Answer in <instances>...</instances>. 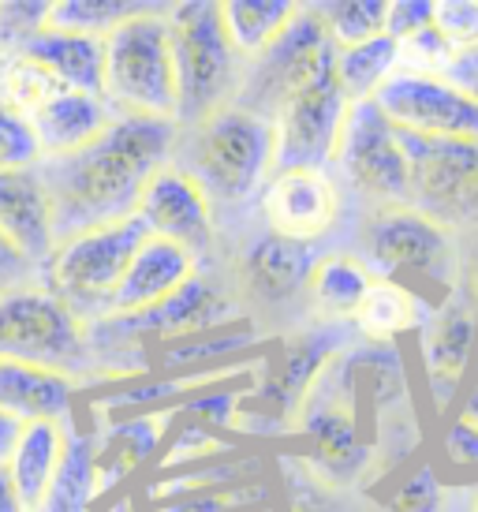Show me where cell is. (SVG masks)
Returning <instances> with one entry per match:
<instances>
[{"label":"cell","mask_w":478,"mask_h":512,"mask_svg":"<svg viewBox=\"0 0 478 512\" xmlns=\"http://www.w3.org/2000/svg\"><path fill=\"white\" fill-rule=\"evenodd\" d=\"M176 154V124L116 116L98 143L79 154L42 161L45 187L53 199L57 243L86 228L124 221L135 214L146 180Z\"/></svg>","instance_id":"6da1fadb"},{"label":"cell","mask_w":478,"mask_h":512,"mask_svg":"<svg viewBox=\"0 0 478 512\" xmlns=\"http://www.w3.org/2000/svg\"><path fill=\"white\" fill-rule=\"evenodd\" d=\"M165 15L169 4H157L105 34L101 101L113 116L176 124V64Z\"/></svg>","instance_id":"7a4b0ae2"},{"label":"cell","mask_w":478,"mask_h":512,"mask_svg":"<svg viewBox=\"0 0 478 512\" xmlns=\"http://www.w3.org/2000/svg\"><path fill=\"white\" fill-rule=\"evenodd\" d=\"M172 64H176V128H198L236 101L239 57L232 53L217 4H169Z\"/></svg>","instance_id":"3957f363"},{"label":"cell","mask_w":478,"mask_h":512,"mask_svg":"<svg viewBox=\"0 0 478 512\" xmlns=\"http://www.w3.org/2000/svg\"><path fill=\"white\" fill-rule=\"evenodd\" d=\"M146 236L150 232L135 214L124 217V221H109V225L75 232L68 240H60L53 247V255L42 262L38 285L49 296H57L83 326L101 322L127 262Z\"/></svg>","instance_id":"277c9868"},{"label":"cell","mask_w":478,"mask_h":512,"mask_svg":"<svg viewBox=\"0 0 478 512\" xmlns=\"http://www.w3.org/2000/svg\"><path fill=\"white\" fill-rule=\"evenodd\" d=\"M187 172L210 202L247 199L273 172V124L228 105L195 128V154Z\"/></svg>","instance_id":"5b68a950"},{"label":"cell","mask_w":478,"mask_h":512,"mask_svg":"<svg viewBox=\"0 0 478 512\" xmlns=\"http://www.w3.org/2000/svg\"><path fill=\"white\" fill-rule=\"evenodd\" d=\"M348 116V98L337 83V49L307 83H299L273 113V172L329 169ZM269 172V176H273Z\"/></svg>","instance_id":"8992f818"},{"label":"cell","mask_w":478,"mask_h":512,"mask_svg":"<svg viewBox=\"0 0 478 512\" xmlns=\"http://www.w3.org/2000/svg\"><path fill=\"white\" fill-rule=\"evenodd\" d=\"M366 270L393 285L445 288L456 273L449 228L422 217L411 206L378 210L366 225Z\"/></svg>","instance_id":"52a82bcc"},{"label":"cell","mask_w":478,"mask_h":512,"mask_svg":"<svg viewBox=\"0 0 478 512\" xmlns=\"http://www.w3.org/2000/svg\"><path fill=\"white\" fill-rule=\"evenodd\" d=\"M86 352V326L42 285L0 296V359L71 374Z\"/></svg>","instance_id":"ba28073f"},{"label":"cell","mask_w":478,"mask_h":512,"mask_svg":"<svg viewBox=\"0 0 478 512\" xmlns=\"http://www.w3.org/2000/svg\"><path fill=\"white\" fill-rule=\"evenodd\" d=\"M333 165L359 195L378 202L381 210L408 206V154L400 143V131L378 113L374 101L348 105Z\"/></svg>","instance_id":"9c48e42d"},{"label":"cell","mask_w":478,"mask_h":512,"mask_svg":"<svg viewBox=\"0 0 478 512\" xmlns=\"http://www.w3.org/2000/svg\"><path fill=\"white\" fill-rule=\"evenodd\" d=\"M408 154V206L441 228L478 221V143H441L404 135Z\"/></svg>","instance_id":"30bf717a"},{"label":"cell","mask_w":478,"mask_h":512,"mask_svg":"<svg viewBox=\"0 0 478 512\" xmlns=\"http://www.w3.org/2000/svg\"><path fill=\"white\" fill-rule=\"evenodd\" d=\"M239 311L232 299H225L206 277H191L180 292L161 299L139 314H113L86 326V348L90 344H109V348H135L139 341H183L206 329L236 322Z\"/></svg>","instance_id":"8fae6325"},{"label":"cell","mask_w":478,"mask_h":512,"mask_svg":"<svg viewBox=\"0 0 478 512\" xmlns=\"http://www.w3.org/2000/svg\"><path fill=\"white\" fill-rule=\"evenodd\" d=\"M378 113L404 135L441 143H478V101L441 75L393 72L374 94Z\"/></svg>","instance_id":"7c38bea8"},{"label":"cell","mask_w":478,"mask_h":512,"mask_svg":"<svg viewBox=\"0 0 478 512\" xmlns=\"http://www.w3.org/2000/svg\"><path fill=\"white\" fill-rule=\"evenodd\" d=\"M135 217L146 225L150 236L176 243L195 258L213 240V202L206 199L195 176L172 161L146 180L139 202H135Z\"/></svg>","instance_id":"4fadbf2b"},{"label":"cell","mask_w":478,"mask_h":512,"mask_svg":"<svg viewBox=\"0 0 478 512\" xmlns=\"http://www.w3.org/2000/svg\"><path fill=\"white\" fill-rule=\"evenodd\" d=\"M340 214V191L329 169L273 172L262 184V217L273 236L296 243L322 240Z\"/></svg>","instance_id":"5bb4252c"},{"label":"cell","mask_w":478,"mask_h":512,"mask_svg":"<svg viewBox=\"0 0 478 512\" xmlns=\"http://www.w3.org/2000/svg\"><path fill=\"white\" fill-rule=\"evenodd\" d=\"M478 344V311L475 299L452 292L449 303H441L422 329V367L426 382L434 389L437 404H449L452 393L464 382V370L475 356Z\"/></svg>","instance_id":"9a60e30c"},{"label":"cell","mask_w":478,"mask_h":512,"mask_svg":"<svg viewBox=\"0 0 478 512\" xmlns=\"http://www.w3.org/2000/svg\"><path fill=\"white\" fill-rule=\"evenodd\" d=\"M333 356H337V348L325 333H307V337L284 344L266 363L262 382H254L258 385V393H254L258 419H273V430H284V419L299 415L314 378L322 374V367Z\"/></svg>","instance_id":"2e32d148"},{"label":"cell","mask_w":478,"mask_h":512,"mask_svg":"<svg viewBox=\"0 0 478 512\" xmlns=\"http://www.w3.org/2000/svg\"><path fill=\"white\" fill-rule=\"evenodd\" d=\"M191 277H198V258L191 251H183V247L161 240V236H146L135 247L131 262H127L124 277H120V285H116L113 299H109L105 318L146 311L161 299H169L172 292H180Z\"/></svg>","instance_id":"e0dca14e"},{"label":"cell","mask_w":478,"mask_h":512,"mask_svg":"<svg viewBox=\"0 0 478 512\" xmlns=\"http://www.w3.org/2000/svg\"><path fill=\"white\" fill-rule=\"evenodd\" d=\"M75 374L19 359H0V412L27 423H64L75 419Z\"/></svg>","instance_id":"ac0fdd59"},{"label":"cell","mask_w":478,"mask_h":512,"mask_svg":"<svg viewBox=\"0 0 478 512\" xmlns=\"http://www.w3.org/2000/svg\"><path fill=\"white\" fill-rule=\"evenodd\" d=\"M0 236H8L38 270L53 255L57 247L53 199L38 169L0 172Z\"/></svg>","instance_id":"d6986e66"},{"label":"cell","mask_w":478,"mask_h":512,"mask_svg":"<svg viewBox=\"0 0 478 512\" xmlns=\"http://www.w3.org/2000/svg\"><path fill=\"white\" fill-rule=\"evenodd\" d=\"M113 120L116 116L109 113V105L98 94H83V90L64 86L30 116V128L38 135L42 161H53V157L79 154L90 143H98Z\"/></svg>","instance_id":"ffe728a7"},{"label":"cell","mask_w":478,"mask_h":512,"mask_svg":"<svg viewBox=\"0 0 478 512\" xmlns=\"http://www.w3.org/2000/svg\"><path fill=\"white\" fill-rule=\"evenodd\" d=\"M172 412H146L109 419L105 430L94 438V464H98V498L109 494L116 483L135 475L154 460L157 449H165Z\"/></svg>","instance_id":"44dd1931"},{"label":"cell","mask_w":478,"mask_h":512,"mask_svg":"<svg viewBox=\"0 0 478 512\" xmlns=\"http://www.w3.org/2000/svg\"><path fill=\"white\" fill-rule=\"evenodd\" d=\"M105 38H86V34H68V30L45 27L30 38L15 57H27L49 72L60 86L98 94L101 98V64H105Z\"/></svg>","instance_id":"7402d4cb"},{"label":"cell","mask_w":478,"mask_h":512,"mask_svg":"<svg viewBox=\"0 0 478 512\" xmlns=\"http://www.w3.org/2000/svg\"><path fill=\"white\" fill-rule=\"evenodd\" d=\"M314 266H318L314 243H296L266 232L262 240L251 243V251L243 258V277L251 292H258L269 303H281L310 285Z\"/></svg>","instance_id":"603a6c76"},{"label":"cell","mask_w":478,"mask_h":512,"mask_svg":"<svg viewBox=\"0 0 478 512\" xmlns=\"http://www.w3.org/2000/svg\"><path fill=\"white\" fill-rule=\"evenodd\" d=\"M68 430L71 427H64V423H27L19 441H15L4 471H8V479H12L19 501L27 505V512L42 505L45 490L57 479L64 445H68Z\"/></svg>","instance_id":"cb8c5ba5"},{"label":"cell","mask_w":478,"mask_h":512,"mask_svg":"<svg viewBox=\"0 0 478 512\" xmlns=\"http://www.w3.org/2000/svg\"><path fill=\"white\" fill-rule=\"evenodd\" d=\"M254 344H258V329H254L251 322L236 318V322H228V326L206 329V333L183 337V341L157 344L154 367H157V374H213L210 367L251 352Z\"/></svg>","instance_id":"d4e9b609"},{"label":"cell","mask_w":478,"mask_h":512,"mask_svg":"<svg viewBox=\"0 0 478 512\" xmlns=\"http://www.w3.org/2000/svg\"><path fill=\"white\" fill-rule=\"evenodd\" d=\"M221 8V30H225L228 45L239 60H258L269 45L284 34L299 12V4H284V0H228L217 4Z\"/></svg>","instance_id":"484cf974"},{"label":"cell","mask_w":478,"mask_h":512,"mask_svg":"<svg viewBox=\"0 0 478 512\" xmlns=\"http://www.w3.org/2000/svg\"><path fill=\"white\" fill-rule=\"evenodd\" d=\"M374 285V273L366 270L363 258L352 255H329L318 258V266L310 273V303L322 318H355V311L363 307L366 292Z\"/></svg>","instance_id":"4316f807"},{"label":"cell","mask_w":478,"mask_h":512,"mask_svg":"<svg viewBox=\"0 0 478 512\" xmlns=\"http://www.w3.org/2000/svg\"><path fill=\"white\" fill-rule=\"evenodd\" d=\"M98 498V464H94V434L68 430L64 460L53 486L45 490L42 505L34 512H90Z\"/></svg>","instance_id":"83f0119b"},{"label":"cell","mask_w":478,"mask_h":512,"mask_svg":"<svg viewBox=\"0 0 478 512\" xmlns=\"http://www.w3.org/2000/svg\"><path fill=\"white\" fill-rule=\"evenodd\" d=\"M393 72L396 42L385 38V34H378V38H370L363 45H352V49H337V83L344 90L348 105L370 101Z\"/></svg>","instance_id":"f1b7e54d"},{"label":"cell","mask_w":478,"mask_h":512,"mask_svg":"<svg viewBox=\"0 0 478 512\" xmlns=\"http://www.w3.org/2000/svg\"><path fill=\"white\" fill-rule=\"evenodd\" d=\"M355 322H359V329H363L370 341L381 344L419 322V299H415L411 288L374 277V285L366 292L363 307L355 311Z\"/></svg>","instance_id":"f546056e"},{"label":"cell","mask_w":478,"mask_h":512,"mask_svg":"<svg viewBox=\"0 0 478 512\" xmlns=\"http://www.w3.org/2000/svg\"><path fill=\"white\" fill-rule=\"evenodd\" d=\"M157 4H135V0H60L49 8V27L86 34V38H105L120 23L146 15Z\"/></svg>","instance_id":"4dcf8cb0"},{"label":"cell","mask_w":478,"mask_h":512,"mask_svg":"<svg viewBox=\"0 0 478 512\" xmlns=\"http://www.w3.org/2000/svg\"><path fill=\"white\" fill-rule=\"evenodd\" d=\"M333 49H352L385 30V0H348V4H310Z\"/></svg>","instance_id":"1f68e13d"},{"label":"cell","mask_w":478,"mask_h":512,"mask_svg":"<svg viewBox=\"0 0 478 512\" xmlns=\"http://www.w3.org/2000/svg\"><path fill=\"white\" fill-rule=\"evenodd\" d=\"M57 90H64V86L49 72H42L38 64H30L27 57H4V64H0V105H8L12 113L27 116V120Z\"/></svg>","instance_id":"d6a6232c"},{"label":"cell","mask_w":478,"mask_h":512,"mask_svg":"<svg viewBox=\"0 0 478 512\" xmlns=\"http://www.w3.org/2000/svg\"><path fill=\"white\" fill-rule=\"evenodd\" d=\"M42 165V146L27 116L0 105V172H27Z\"/></svg>","instance_id":"836d02e7"},{"label":"cell","mask_w":478,"mask_h":512,"mask_svg":"<svg viewBox=\"0 0 478 512\" xmlns=\"http://www.w3.org/2000/svg\"><path fill=\"white\" fill-rule=\"evenodd\" d=\"M434 30L441 42L456 53H467L478 45V0H437L434 4Z\"/></svg>","instance_id":"e575fe53"},{"label":"cell","mask_w":478,"mask_h":512,"mask_svg":"<svg viewBox=\"0 0 478 512\" xmlns=\"http://www.w3.org/2000/svg\"><path fill=\"white\" fill-rule=\"evenodd\" d=\"M53 4H0V57H15L23 45L49 27Z\"/></svg>","instance_id":"d590c367"},{"label":"cell","mask_w":478,"mask_h":512,"mask_svg":"<svg viewBox=\"0 0 478 512\" xmlns=\"http://www.w3.org/2000/svg\"><path fill=\"white\" fill-rule=\"evenodd\" d=\"M385 509L389 512H437L441 509V479H437L434 468H415L408 471L396 490L389 494L385 501Z\"/></svg>","instance_id":"8d00e7d4"},{"label":"cell","mask_w":478,"mask_h":512,"mask_svg":"<svg viewBox=\"0 0 478 512\" xmlns=\"http://www.w3.org/2000/svg\"><path fill=\"white\" fill-rule=\"evenodd\" d=\"M434 23V4L430 0H385V38L396 45L408 42L411 34H419Z\"/></svg>","instance_id":"74e56055"},{"label":"cell","mask_w":478,"mask_h":512,"mask_svg":"<svg viewBox=\"0 0 478 512\" xmlns=\"http://www.w3.org/2000/svg\"><path fill=\"white\" fill-rule=\"evenodd\" d=\"M441 453L452 468H478V427L467 419V415H456L449 427H445V438H441Z\"/></svg>","instance_id":"f35d334b"},{"label":"cell","mask_w":478,"mask_h":512,"mask_svg":"<svg viewBox=\"0 0 478 512\" xmlns=\"http://www.w3.org/2000/svg\"><path fill=\"white\" fill-rule=\"evenodd\" d=\"M30 285H38V266L8 236H0V296H12Z\"/></svg>","instance_id":"ab89813d"},{"label":"cell","mask_w":478,"mask_h":512,"mask_svg":"<svg viewBox=\"0 0 478 512\" xmlns=\"http://www.w3.org/2000/svg\"><path fill=\"white\" fill-rule=\"evenodd\" d=\"M445 83H452L456 90H464L467 98L478 101V45L475 49H467V53H456L449 60V68L441 72Z\"/></svg>","instance_id":"60d3db41"},{"label":"cell","mask_w":478,"mask_h":512,"mask_svg":"<svg viewBox=\"0 0 478 512\" xmlns=\"http://www.w3.org/2000/svg\"><path fill=\"white\" fill-rule=\"evenodd\" d=\"M19 434H23V423H19V419H12L8 412H0V468L8 464V456H12Z\"/></svg>","instance_id":"b9f144b4"},{"label":"cell","mask_w":478,"mask_h":512,"mask_svg":"<svg viewBox=\"0 0 478 512\" xmlns=\"http://www.w3.org/2000/svg\"><path fill=\"white\" fill-rule=\"evenodd\" d=\"M0 512H27V505L19 501V494H15V486L4 468H0Z\"/></svg>","instance_id":"7bdbcfd3"},{"label":"cell","mask_w":478,"mask_h":512,"mask_svg":"<svg viewBox=\"0 0 478 512\" xmlns=\"http://www.w3.org/2000/svg\"><path fill=\"white\" fill-rule=\"evenodd\" d=\"M460 415H467V419H471V423H475V427H478V382L471 385V393H467L464 412H460Z\"/></svg>","instance_id":"ee69618b"},{"label":"cell","mask_w":478,"mask_h":512,"mask_svg":"<svg viewBox=\"0 0 478 512\" xmlns=\"http://www.w3.org/2000/svg\"><path fill=\"white\" fill-rule=\"evenodd\" d=\"M471 512H478V501H475V509H471Z\"/></svg>","instance_id":"f6af8a7d"},{"label":"cell","mask_w":478,"mask_h":512,"mask_svg":"<svg viewBox=\"0 0 478 512\" xmlns=\"http://www.w3.org/2000/svg\"><path fill=\"white\" fill-rule=\"evenodd\" d=\"M0 64H4V57H0Z\"/></svg>","instance_id":"bcb514c9"}]
</instances>
